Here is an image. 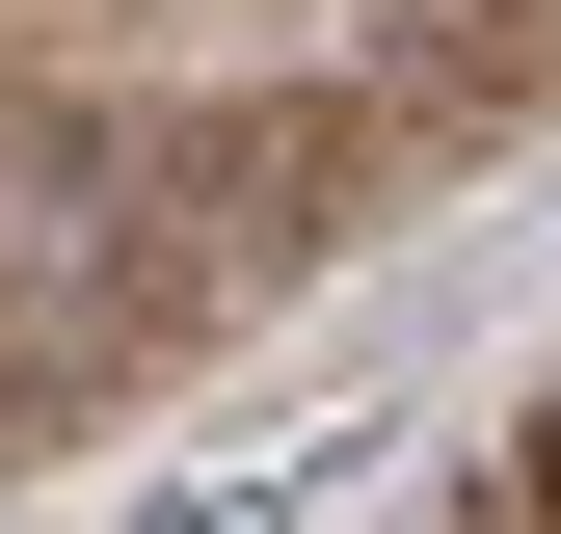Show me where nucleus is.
<instances>
[{
    "instance_id": "nucleus-1",
    "label": "nucleus",
    "mask_w": 561,
    "mask_h": 534,
    "mask_svg": "<svg viewBox=\"0 0 561 534\" xmlns=\"http://www.w3.org/2000/svg\"><path fill=\"white\" fill-rule=\"evenodd\" d=\"M508 508H535V534H561V400H535V454H508Z\"/></svg>"
}]
</instances>
